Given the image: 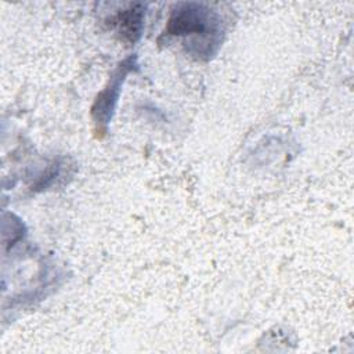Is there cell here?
<instances>
[{
  "instance_id": "cell-1",
  "label": "cell",
  "mask_w": 354,
  "mask_h": 354,
  "mask_svg": "<svg viewBox=\"0 0 354 354\" xmlns=\"http://www.w3.org/2000/svg\"><path fill=\"white\" fill-rule=\"evenodd\" d=\"M220 15L202 3H180L171 8L163 35L183 39L187 53L196 59L213 57L223 41Z\"/></svg>"
},
{
  "instance_id": "cell-2",
  "label": "cell",
  "mask_w": 354,
  "mask_h": 354,
  "mask_svg": "<svg viewBox=\"0 0 354 354\" xmlns=\"http://www.w3.org/2000/svg\"><path fill=\"white\" fill-rule=\"evenodd\" d=\"M137 66V57L130 55L123 59L113 73L111 75L105 87L98 93L91 106V119L94 122V130L98 138H102L108 133V126L116 108L122 86L127 75Z\"/></svg>"
},
{
  "instance_id": "cell-3",
  "label": "cell",
  "mask_w": 354,
  "mask_h": 354,
  "mask_svg": "<svg viewBox=\"0 0 354 354\" xmlns=\"http://www.w3.org/2000/svg\"><path fill=\"white\" fill-rule=\"evenodd\" d=\"M145 6L141 3L130 4L120 10L112 19V26L119 35L120 40L127 44H134L140 40L144 30Z\"/></svg>"
}]
</instances>
